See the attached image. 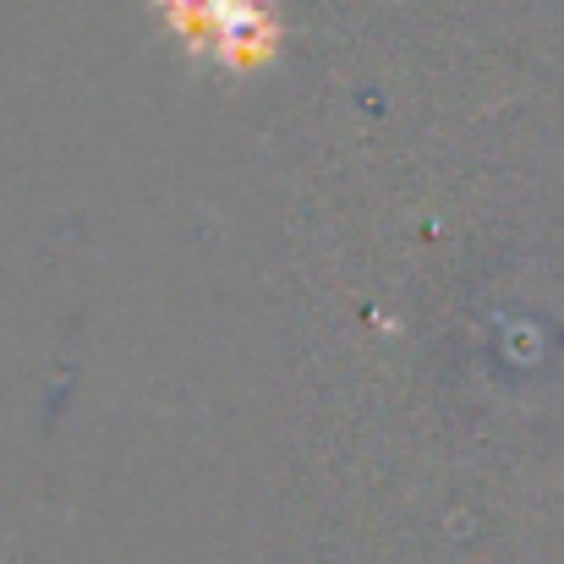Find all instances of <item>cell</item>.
Masks as SVG:
<instances>
[{"label":"cell","instance_id":"cell-1","mask_svg":"<svg viewBox=\"0 0 564 564\" xmlns=\"http://www.w3.org/2000/svg\"><path fill=\"white\" fill-rule=\"evenodd\" d=\"M160 6L187 39L208 44L219 61H263L280 39L274 17L258 0H160Z\"/></svg>","mask_w":564,"mask_h":564}]
</instances>
